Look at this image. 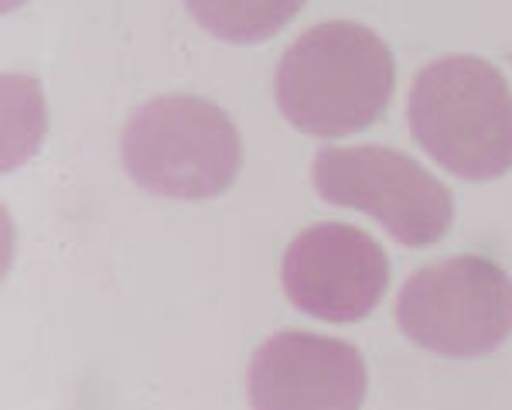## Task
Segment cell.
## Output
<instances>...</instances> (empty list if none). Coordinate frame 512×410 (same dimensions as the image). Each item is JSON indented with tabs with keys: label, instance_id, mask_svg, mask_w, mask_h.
<instances>
[{
	"label": "cell",
	"instance_id": "6da1fadb",
	"mask_svg": "<svg viewBox=\"0 0 512 410\" xmlns=\"http://www.w3.org/2000/svg\"><path fill=\"white\" fill-rule=\"evenodd\" d=\"M393 86V52L373 28L325 21L284 52L274 96L287 123L301 134L349 137L383 117Z\"/></svg>",
	"mask_w": 512,
	"mask_h": 410
},
{
	"label": "cell",
	"instance_id": "7a4b0ae2",
	"mask_svg": "<svg viewBox=\"0 0 512 410\" xmlns=\"http://www.w3.org/2000/svg\"><path fill=\"white\" fill-rule=\"evenodd\" d=\"M414 141L444 171L492 182L512 168V93L492 62L444 55L414 79L407 103Z\"/></svg>",
	"mask_w": 512,
	"mask_h": 410
},
{
	"label": "cell",
	"instance_id": "3957f363",
	"mask_svg": "<svg viewBox=\"0 0 512 410\" xmlns=\"http://www.w3.org/2000/svg\"><path fill=\"white\" fill-rule=\"evenodd\" d=\"M120 151L127 175L164 199H216L243 171L239 127L222 106L202 96L140 103L123 127Z\"/></svg>",
	"mask_w": 512,
	"mask_h": 410
},
{
	"label": "cell",
	"instance_id": "277c9868",
	"mask_svg": "<svg viewBox=\"0 0 512 410\" xmlns=\"http://www.w3.org/2000/svg\"><path fill=\"white\" fill-rule=\"evenodd\" d=\"M396 325L437 356H489L512 335V277L478 253L434 260L403 281Z\"/></svg>",
	"mask_w": 512,
	"mask_h": 410
},
{
	"label": "cell",
	"instance_id": "5b68a950",
	"mask_svg": "<svg viewBox=\"0 0 512 410\" xmlns=\"http://www.w3.org/2000/svg\"><path fill=\"white\" fill-rule=\"evenodd\" d=\"M315 188L328 205L366 212L393 240L414 250L444 240L454 219L448 185L410 154L386 144L321 147Z\"/></svg>",
	"mask_w": 512,
	"mask_h": 410
},
{
	"label": "cell",
	"instance_id": "8992f818",
	"mask_svg": "<svg viewBox=\"0 0 512 410\" xmlns=\"http://www.w3.org/2000/svg\"><path fill=\"white\" fill-rule=\"evenodd\" d=\"M287 301L321 322H359L390 287V257L366 229L315 223L294 236L280 264Z\"/></svg>",
	"mask_w": 512,
	"mask_h": 410
},
{
	"label": "cell",
	"instance_id": "52a82bcc",
	"mask_svg": "<svg viewBox=\"0 0 512 410\" xmlns=\"http://www.w3.org/2000/svg\"><path fill=\"white\" fill-rule=\"evenodd\" d=\"M369 369L352 342L287 328L253 352V410H362Z\"/></svg>",
	"mask_w": 512,
	"mask_h": 410
},
{
	"label": "cell",
	"instance_id": "ba28073f",
	"mask_svg": "<svg viewBox=\"0 0 512 410\" xmlns=\"http://www.w3.org/2000/svg\"><path fill=\"white\" fill-rule=\"evenodd\" d=\"M185 7L209 35L233 45H256L294 21L304 0H185Z\"/></svg>",
	"mask_w": 512,
	"mask_h": 410
}]
</instances>
